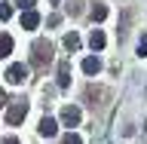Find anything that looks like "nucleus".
Listing matches in <instances>:
<instances>
[{
	"label": "nucleus",
	"mask_w": 147,
	"mask_h": 144,
	"mask_svg": "<svg viewBox=\"0 0 147 144\" xmlns=\"http://www.w3.org/2000/svg\"><path fill=\"white\" fill-rule=\"evenodd\" d=\"M12 52V37L9 34H0V58H6Z\"/></svg>",
	"instance_id": "9d476101"
},
{
	"label": "nucleus",
	"mask_w": 147,
	"mask_h": 144,
	"mask_svg": "<svg viewBox=\"0 0 147 144\" xmlns=\"http://www.w3.org/2000/svg\"><path fill=\"white\" fill-rule=\"evenodd\" d=\"M9 16H12V6L9 3H0V22H6Z\"/></svg>",
	"instance_id": "4468645a"
},
{
	"label": "nucleus",
	"mask_w": 147,
	"mask_h": 144,
	"mask_svg": "<svg viewBox=\"0 0 147 144\" xmlns=\"http://www.w3.org/2000/svg\"><path fill=\"white\" fill-rule=\"evenodd\" d=\"M0 144H18V138H12V135H9V138H3Z\"/></svg>",
	"instance_id": "f3484780"
},
{
	"label": "nucleus",
	"mask_w": 147,
	"mask_h": 144,
	"mask_svg": "<svg viewBox=\"0 0 147 144\" xmlns=\"http://www.w3.org/2000/svg\"><path fill=\"white\" fill-rule=\"evenodd\" d=\"M25 114H28V104H25V101H16V104L6 110V123H9V126H18V123L25 120Z\"/></svg>",
	"instance_id": "f03ea898"
},
{
	"label": "nucleus",
	"mask_w": 147,
	"mask_h": 144,
	"mask_svg": "<svg viewBox=\"0 0 147 144\" xmlns=\"http://www.w3.org/2000/svg\"><path fill=\"white\" fill-rule=\"evenodd\" d=\"M89 16H92V22H104V18H107V6H104V3H95Z\"/></svg>",
	"instance_id": "9b49d317"
},
{
	"label": "nucleus",
	"mask_w": 147,
	"mask_h": 144,
	"mask_svg": "<svg viewBox=\"0 0 147 144\" xmlns=\"http://www.w3.org/2000/svg\"><path fill=\"white\" fill-rule=\"evenodd\" d=\"M37 25H40V16H37L34 9H25V12H22V28H25V31H34Z\"/></svg>",
	"instance_id": "39448f33"
},
{
	"label": "nucleus",
	"mask_w": 147,
	"mask_h": 144,
	"mask_svg": "<svg viewBox=\"0 0 147 144\" xmlns=\"http://www.w3.org/2000/svg\"><path fill=\"white\" fill-rule=\"evenodd\" d=\"M138 55H141V58L147 55V37H141V43H138Z\"/></svg>",
	"instance_id": "dca6fc26"
},
{
	"label": "nucleus",
	"mask_w": 147,
	"mask_h": 144,
	"mask_svg": "<svg viewBox=\"0 0 147 144\" xmlns=\"http://www.w3.org/2000/svg\"><path fill=\"white\" fill-rule=\"evenodd\" d=\"M18 9H34V0H16Z\"/></svg>",
	"instance_id": "2eb2a0df"
},
{
	"label": "nucleus",
	"mask_w": 147,
	"mask_h": 144,
	"mask_svg": "<svg viewBox=\"0 0 147 144\" xmlns=\"http://www.w3.org/2000/svg\"><path fill=\"white\" fill-rule=\"evenodd\" d=\"M64 46H67L71 52H74V49H80V37H77V34H67V37H64Z\"/></svg>",
	"instance_id": "f8f14e48"
},
{
	"label": "nucleus",
	"mask_w": 147,
	"mask_h": 144,
	"mask_svg": "<svg viewBox=\"0 0 147 144\" xmlns=\"http://www.w3.org/2000/svg\"><path fill=\"white\" fill-rule=\"evenodd\" d=\"M104 43H107V37H104V31H101V28H95V31L89 34V46L95 49V52H98V49H104Z\"/></svg>",
	"instance_id": "0eeeda50"
},
{
	"label": "nucleus",
	"mask_w": 147,
	"mask_h": 144,
	"mask_svg": "<svg viewBox=\"0 0 147 144\" xmlns=\"http://www.w3.org/2000/svg\"><path fill=\"white\" fill-rule=\"evenodd\" d=\"M3 104H6V92L0 89V110H3Z\"/></svg>",
	"instance_id": "a211bd4d"
},
{
	"label": "nucleus",
	"mask_w": 147,
	"mask_h": 144,
	"mask_svg": "<svg viewBox=\"0 0 147 144\" xmlns=\"http://www.w3.org/2000/svg\"><path fill=\"white\" fill-rule=\"evenodd\" d=\"M31 62H34V68H43V64L52 62V43H46V40H37L34 46H31Z\"/></svg>",
	"instance_id": "f257e3e1"
},
{
	"label": "nucleus",
	"mask_w": 147,
	"mask_h": 144,
	"mask_svg": "<svg viewBox=\"0 0 147 144\" xmlns=\"http://www.w3.org/2000/svg\"><path fill=\"white\" fill-rule=\"evenodd\" d=\"M49 3H58V0H49Z\"/></svg>",
	"instance_id": "6ab92c4d"
},
{
	"label": "nucleus",
	"mask_w": 147,
	"mask_h": 144,
	"mask_svg": "<svg viewBox=\"0 0 147 144\" xmlns=\"http://www.w3.org/2000/svg\"><path fill=\"white\" fill-rule=\"evenodd\" d=\"M58 86H71V62H61L58 64Z\"/></svg>",
	"instance_id": "1a4fd4ad"
},
{
	"label": "nucleus",
	"mask_w": 147,
	"mask_h": 144,
	"mask_svg": "<svg viewBox=\"0 0 147 144\" xmlns=\"http://www.w3.org/2000/svg\"><path fill=\"white\" fill-rule=\"evenodd\" d=\"M83 71L89 74V77H95V74L101 71V58H98V55H89V58H83Z\"/></svg>",
	"instance_id": "6e6552de"
},
{
	"label": "nucleus",
	"mask_w": 147,
	"mask_h": 144,
	"mask_svg": "<svg viewBox=\"0 0 147 144\" xmlns=\"http://www.w3.org/2000/svg\"><path fill=\"white\" fill-rule=\"evenodd\" d=\"M55 132H58V123H55L52 117H43V120H40V135H43V138H52Z\"/></svg>",
	"instance_id": "423d86ee"
},
{
	"label": "nucleus",
	"mask_w": 147,
	"mask_h": 144,
	"mask_svg": "<svg viewBox=\"0 0 147 144\" xmlns=\"http://www.w3.org/2000/svg\"><path fill=\"white\" fill-rule=\"evenodd\" d=\"M25 80H28V64H12L6 71V83H12V86H18Z\"/></svg>",
	"instance_id": "20e7f679"
},
{
	"label": "nucleus",
	"mask_w": 147,
	"mask_h": 144,
	"mask_svg": "<svg viewBox=\"0 0 147 144\" xmlns=\"http://www.w3.org/2000/svg\"><path fill=\"white\" fill-rule=\"evenodd\" d=\"M61 144H83V138L77 135V132H67V135H64V141Z\"/></svg>",
	"instance_id": "ddd939ff"
},
{
	"label": "nucleus",
	"mask_w": 147,
	"mask_h": 144,
	"mask_svg": "<svg viewBox=\"0 0 147 144\" xmlns=\"http://www.w3.org/2000/svg\"><path fill=\"white\" fill-rule=\"evenodd\" d=\"M80 107H74V104H67V107H61V123L67 129H74V126H80Z\"/></svg>",
	"instance_id": "7ed1b4c3"
}]
</instances>
